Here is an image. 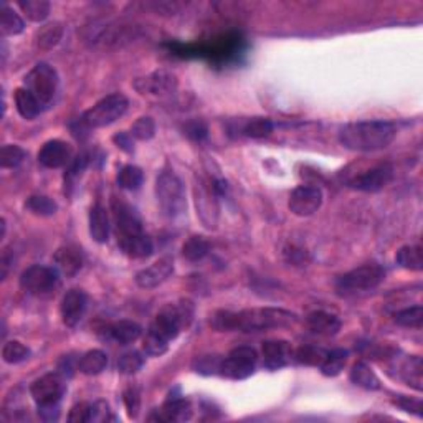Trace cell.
Listing matches in <instances>:
<instances>
[{
    "mask_svg": "<svg viewBox=\"0 0 423 423\" xmlns=\"http://www.w3.org/2000/svg\"><path fill=\"white\" fill-rule=\"evenodd\" d=\"M139 390L137 388H127L124 392V403H126V408H127V413H129V417H136L137 412H139Z\"/></svg>",
    "mask_w": 423,
    "mask_h": 423,
    "instance_id": "7dc6e473",
    "label": "cell"
},
{
    "mask_svg": "<svg viewBox=\"0 0 423 423\" xmlns=\"http://www.w3.org/2000/svg\"><path fill=\"white\" fill-rule=\"evenodd\" d=\"M172 273H174V260L170 257H164L157 260L156 263H152L151 267L141 270V272L136 274L134 279L139 288L151 289L164 283Z\"/></svg>",
    "mask_w": 423,
    "mask_h": 423,
    "instance_id": "9a60e30c",
    "label": "cell"
},
{
    "mask_svg": "<svg viewBox=\"0 0 423 423\" xmlns=\"http://www.w3.org/2000/svg\"><path fill=\"white\" fill-rule=\"evenodd\" d=\"M156 134V122L151 117H139L134 124H132L131 136H134L139 141H147Z\"/></svg>",
    "mask_w": 423,
    "mask_h": 423,
    "instance_id": "b9f144b4",
    "label": "cell"
},
{
    "mask_svg": "<svg viewBox=\"0 0 423 423\" xmlns=\"http://www.w3.org/2000/svg\"><path fill=\"white\" fill-rule=\"evenodd\" d=\"M25 28V22L22 21V17L11 8L8 6L2 7V17H0V30H2L4 37H16L21 35Z\"/></svg>",
    "mask_w": 423,
    "mask_h": 423,
    "instance_id": "f546056e",
    "label": "cell"
},
{
    "mask_svg": "<svg viewBox=\"0 0 423 423\" xmlns=\"http://www.w3.org/2000/svg\"><path fill=\"white\" fill-rule=\"evenodd\" d=\"M323 190L316 185H299L289 195L288 207L298 217H311L323 205Z\"/></svg>",
    "mask_w": 423,
    "mask_h": 423,
    "instance_id": "30bf717a",
    "label": "cell"
},
{
    "mask_svg": "<svg viewBox=\"0 0 423 423\" xmlns=\"http://www.w3.org/2000/svg\"><path fill=\"white\" fill-rule=\"evenodd\" d=\"M112 215H115V225H116V237H129V235H136L144 232L142 228V220L137 214L134 207L126 204L121 199H112Z\"/></svg>",
    "mask_w": 423,
    "mask_h": 423,
    "instance_id": "7c38bea8",
    "label": "cell"
},
{
    "mask_svg": "<svg viewBox=\"0 0 423 423\" xmlns=\"http://www.w3.org/2000/svg\"><path fill=\"white\" fill-rule=\"evenodd\" d=\"M90 413H91V403L81 402V403H78V405H75L71 408L68 420L76 422V423L90 422Z\"/></svg>",
    "mask_w": 423,
    "mask_h": 423,
    "instance_id": "bcb514c9",
    "label": "cell"
},
{
    "mask_svg": "<svg viewBox=\"0 0 423 423\" xmlns=\"http://www.w3.org/2000/svg\"><path fill=\"white\" fill-rule=\"evenodd\" d=\"M306 323L309 329L314 334H319V336H336L339 329H341L339 318L326 311H313L311 314H308Z\"/></svg>",
    "mask_w": 423,
    "mask_h": 423,
    "instance_id": "7402d4cb",
    "label": "cell"
},
{
    "mask_svg": "<svg viewBox=\"0 0 423 423\" xmlns=\"http://www.w3.org/2000/svg\"><path fill=\"white\" fill-rule=\"evenodd\" d=\"M393 319H395L398 326L418 329L422 328L423 324V308L420 304H417V306H412V308H405L402 309V311H397L393 314Z\"/></svg>",
    "mask_w": 423,
    "mask_h": 423,
    "instance_id": "8d00e7d4",
    "label": "cell"
},
{
    "mask_svg": "<svg viewBox=\"0 0 423 423\" xmlns=\"http://www.w3.org/2000/svg\"><path fill=\"white\" fill-rule=\"evenodd\" d=\"M383 278H386V270L381 265L367 263L339 277L336 282V291L341 296L372 291L383 282Z\"/></svg>",
    "mask_w": 423,
    "mask_h": 423,
    "instance_id": "5b68a950",
    "label": "cell"
},
{
    "mask_svg": "<svg viewBox=\"0 0 423 423\" xmlns=\"http://www.w3.org/2000/svg\"><path fill=\"white\" fill-rule=\"evenodd\" d=\"M129 106V101L121 93H112L108 95L91 106L85 115L80 117V126L86 129H98V127H106L116 122L120 117L124 116Z\"/></svg>",
    "mask_w": 423,
    "mask_h": 423,
    "instance_id": "277c9868",
    "label": "cell"
},
{
    "mask_svg": "<svg viewBox=\"0 0 423 423\" xmlns=\"http://www.w3.org/2000/svg\"><path fill=\"white\" fill-rule=\"evenodd\" d=\"M30 393L33 402L37 403L38 413L45 420H57L58 418V405H60L63 393H65V381L58 372H50L37 378L32 383Z\"/></svg>",
    "mask_w": 423,
    "mask_h": 423,
    "instance_id": "3957f363",
    "label": "cell"
},
{
    "mask_svg": "<svg viewBox=\"0 0 423 423\" xmlns=\"http://www.w3.org/2000/svg\"><path fill=\"white\" fill-rule=\"evenodd\" d=\"M55 263L62 273H65L66 277H73L83 267L81 250L75 247H62L55 253Z\"/></svg>",
    "mask_w": 423,
    "mask_h": 423,
    "instance_id": "cb8c5ba5",
    "label": "cell"
},
{
    "mask_svg": "<svg viewBox=\"0 0 423 423\" xmlns=\"http://www.w3.org/2000/svg\"><path fill=\"white\" fill-rule=\"evenodd\" d=\"M192 417V403L182 397H169L161 412L157 410V420L185 422Z\"/></svg>",
    "mask_w": 423,
    "mask_h": 423,
    "instance_id": "ffe728a7",
    "label": "cell"
},
{
    "mask_svg": "<svg viewBox=\"0 0 423 423\" xmlns=\"http://www.w3.org/2000/svg\"><path fill=\"white\" fill-rule=\"evenodd\" d=\"M210 252V245L204 237H190L182 247V255L187 262H200Z\"/></svg>",
    "mask_w": 423,
    "mask_h": 423,
    "instance_id": "4dcf8cb0",
    "label": "cell"
},
{
    "mask_svg": "<svg viewBox=\"0 0 423 423\" xmlns=\"http://www.w3.org/2000/svg\"><path fill=\"white\" fill-rule=\"evenodd\" d=\"M105 332L106 339H110V341L120 344V346H127V344L136 342L141 337L142 328L134 321H126L124 319V321L111 324Z\"/></svg>",
    "mask_w": 423,
    "mask_h": 423,
    "instance_id": "44dd1931",
    "label": "cell"
},
{
    "mask_svg": "<svg viewBox=\"0 0 423 423\" xmlns=\"http://www.w3.org/2000/svg\"><path fill=\"white\" fill-rule=\"evenodd\" d=\"M351 381L357 387L366 388V390H378L381 388V381H378L376 372L364 362L354 364L351 371Z\"/></svg>",
    "mask_w": 423,
    "mask_h": 423,
    "instance_id": "4316f807",
    "label": "cell"
},
{
    "mask_svg": "<svg viewBox=\"0 0 423 423\" xmlns=\"http://www.w3.org/2000/svg\"><path fill=\"white\" fill-rule=\"evenodd\" d=\"M324 356H326V352L321 351V349L306 346L296 352V361L306 364V366H321Z\"/></svg>",
    "mask_w": 423,
    "mask_h": 423,
    "instance_id": "7bdbcfd3",
    "label": "cell"
},
{
    "mask_svg": "<svg viewBox=\"0 0 423 423\" xmlns=\"http://www.w3.org/2000/svg\"><path fill=\"white\" fill-rule=\"evenodd\" d=\"M25 88L37 98L42 108L50 106L58 91V73L47 63H38L25 76Z\"/></svg>",
    "mask_w": 423,
    "mask_h": 423,
    "instance_id": "52a82bcc",
    "label": "cell"
},
{
    "mask_svg": "<svg viewBox=\"0 0 423 423\" xmlns=\"http://www.w3.org/2000/svg\"><path fill=\"white\" fill-rule=\"evenodd\" d=\"M220 364H222V359L215 356H205L197 361L195 369L197 372L200 373H215L217 371H220Z\"/></svg>",
    "mask_w": 423,
    "mask_h": 423,
    "instance_id": "ee69618b",
    "label": "cell"
},
{
    "mask_svg": "<svg viewBox=\"0 0 423 423\" xmlns=\"http://www.w3.org/2000/svg\"><path fill=\"white\" fill-rule=\"evenodd\" d=\"M144 182V174L137 166H124L117 172V184L121 189L126 190H137Z\"/></svg>",
    "mask_w": 423,
    "mask_h": 423,
    "instance_id": "1f68e13d",
    "label": "cell"
},
{
    "mask_svg": "<svg viewBox=\"0 0 423 423\" xmlns=\"http://www.w3.org/2000/svg\"><path fill=\"white\" fill-rule=\"evenodd\" d=\"M393 179V167L388 162L378 164L349 180V187L362 192H378Z\"/></svg>",
    "mask_w": 423,
    "mask_h": 423,
    "instance_id": "4fadbf2b",
    "label": "cell"
},
{
    "mask_svg": "<svg viewBox=\"0 0 423 423\" xmlns=\"http://www.w3.org/2000/svg\"><path fill=\"white\" fill-rule=\"evenodd\" d=\"M27 152L22 149L21 146L7 144L2 147V156H0V162H2L4 169H16L25 159Z\"/></svg>",
    "mask_w": 423,
    "mask_h": 423,
    "instance_id": "ab89813d",
    "label": "cell"
},
{
    "mask_svg": "<svg viewBox=\"0 0 423 423\" xmlns=\"http://www.w3.org/2000/svg\"><path fill=\"white\" fill-rule=\"evenodd\" d=\"M71 159V147L65 141L53 139L43 144L38 152V162L47 169H60Z\"/></svg>",
    "mask_w": 423,
    "mask_h": 423,
    "instance_id": "2e32d148",
    "label": "cell"
},
{
    "mask_svg": "<svg viewBox=\"0 0 423 423\" xmlns=\"http://www.w3.org/2000/svg\"><path fill=\"white\" fill-rule=\"evenodd\" d=\"M397 263L405 270H413V272H422L423 270V257L422 247L418 245H405L397 252Z\"/></svg>",
    "mask_w": 423,
    "mask_h": 423,
    "instance_id": "f1b7e54d",
    "label": "cell"
},
{
    "mask_svg": "<svg viewBox=\"0 0 423 423\" xmlns=\"http://www.w3.org/2000/svg\"><path fill=\"white\" fill-rule=\"evenodd\" d=\"M207 132H209L207 131V126L202 121H192L185 126V134L190 136L192 139H197V141L205 139Z\"/></svg>",
    "mask_w": 423,
    "mask_h": 423,
    "instance_id": "c3c4849f",
    "label": "cell"
},
{
    "mask_svg": "<svg viewBox=\"0 0 423 423\" xmlns=\"http://www.w3.org/2000/svg\"><path fill=\"white\" fill-rule=\"evenodd\" d=\"M112 141H115L117 147H121V149H124L127 152L132 151V139L126 134V132H120V134L112 137Z\"/></svg>",
    "mask_w": 423,
    "mask_h": 423,
    "instance_id": "f907efd6",
    "label": "cell"
},
{
    "mask_svg": "<svg viewBox=\"0 0 423 423\" xmlns=\"http://www.w3.org/2000/svg\"><path fill=\"white\" fill-rule=\"evenodd\" d=\"M156 195L162 212L169 219H177L187 209L185 189L174 172H162L156 182Z\"/></svg>",
    "mask_w": 423,
    "mask_h": 423,
    "instance_id": "8992f818",
    "label": "cell"
},
{
    "mask_svg": "<svg viewBox=\"0 0 423 423\" xmlns=\"http://www.w3.org/2000/svg\"><path fill=\"white\" fill-rule=\"evenodd\" d=\"M86 306L88 296L85 291H81V289H70V291H66L60 304L63 324L68 328H75L81 321L83 316H85Z\"/></svg>",
    "mask_w": 423,
    "mask_h": 423,
    "instance_id": "5bb4252c",
    "label": "cell"
},
{
    "mask_svg": "<svg viewBox=\"0 0 423 423\" xmlns=\"http://www.w3.org/2000/svg\"><path fill=\"white\" fill-rule=\"evenodd\" d=\"M63 35V27L60 23H50V25H45L42 28V32L38 33V47L43 48V50H50L60 42Z\"/></svg>",
    "mask_w": 423,
    "mask_h": 423,
    "instance_id": "60d3db41",
    "label": "cell"
},
{
    "mask_svg": "<svg viewBox=\"0 0 423 423\" xmlns=\"http://www.w3.org/2000/svg\"><path fill=\"white\" fill-rule=\"evenodd\" d=\"M32 356V351L21 341H8L2 349V359L7 364H21Z\"/></svg>",
    "mask_w": 423,
    "mask_h": 423,
    "instance_id": "74e56055",
    "label": "cell"
},
{
    "mask_svg": "<svg viewBox=\"0 0 423 423\" xmlns=\"http://www.w3.org/2000/svg\"><path fill=\"white\" fill-rule=\"evenodd\" d=\"M136 88L139 90L142 95L146 93H151V95L162 96V95H170V93L175 91L177 88V78L169 71H154L144 80H139L136 83Z\"/></svg>",
    "mask_w": 423,
    "mask_h": 423,
    "instance_id": "e0dca14e",
    "label": "cell"
},
{
    "mask_svg": "<svg viewBox=\"0 0 423 423\" xmlns=\"http://www.w3.org/2000/svg\"><path fill=\"white\" fill-rule=\"evenodd\" d=\"M243 134L252 139H262L273 132V122L268 117H253L248 120L243 126Z\"/></svg>",
    "mask_w": 423,
    "mask_h": 423,
    "instance_id": "e575fe53",
    "label": "cell"
},
{
    "mask_svg": "<svg viewBox=\"0 0 423 423\" xmlns=\"http://www.w3.org/2000/svg\"><path fill=\"white\" fill-rule=\"evenodd\" d=\"M13 101H16L18 115H21L23 120H35L42 112V105L25 86L17 88L16 93H13Z\"/></svg>",
    "mask_w": 423,
    "mask_h": 423,
    "instance_id": "d4e9b609",
    "label": "cell"
},
{
    "mask_svg": "<svg viewBox=\"0 0 423 423\" xmlns=\"http://www.w3.org/2000/svg\"><path fill=\"white\" fill-rule=\"evenodd\" d=\"M108 367V356L106 352L100 351V349H93L83 354L80 361H78V369L85 376H98Z\"/></svg>",
    "mask_w": 423,
    "mask_h": 423,
    "instance_id": "484cf974",
    "label": "cell"
},
{
    "mask_svg": "<svg viewBox=\"0 0 423 423\" xmlns=\"http://www.w3.org/2000/svg\"><path fill=\"white\" fill-rule=\"evenodd\" d=\"M18 6L23 11V13L33 22H43L50 16L52 6L47 0H21Z\"/></svg>",
    "mask_w": 423,
    "mask_h": 423,
    "instance_id": "d6a6232c",
    "label": "cell"
},
{
    "mask_svg": "<svg viewBox=\"0 0 423 423\" xmlns=\"http://www.w3.org/2000/svg\"><path fill=\"white\" fill-rule=\"evenodd\" d=\"M195 202L197 214L200 215V220L207 228L217 227L219 219V204H217V189L215 185H210L209 182L200 180L195 185Z\"/></svg>",
    "mask_w": 423,
    "mask_h": 423,
    "instance_id": "8fae6325",
    "label": "cell"
},
{
    "mask_svg": "<svg viewBox=\"0 0 423 423\" xmlns=\"http://www.w3.org/2000/svg\"><path fill=\"white\" fill-rule=\"evenodd\" d=\"M296 323V316L283 309H247V311L232 313L219 311L214 314L210 324L217 331H243L258 332L272 328H283Z\"/></svg>",
    "mask_w": 423,
    "mask_h": 423,
    "instance_id": "6da1fadb",
    "label": "cell"
},
{
    "mask_svg": "<svg viewBox=\"0 0 423 423\" xmlns=\"http://www.w3.org/2000/svg\"><path fill=\"white\" fill-rule=\"evenodd\" d=\"M142 366H144V357L137 351L122 354L120 361H117V371L124 373V376H132V373L139 372Z\"/></svg>",
    "mask_w": 423,
    "mask_h": 423,
    "instance_id": "f35d334b",
    "label": "cell"
},
{
    "mask_svg": "<svg viewBox=\"0 0 423 423\" xmlns=\"http://www.w3.org/2000/svg\"><path fill=\"white\" fill-rule=\"evenodd\" d=\"M395 403L408 413H415V415H418V417L422 415V402L420 400H413V398H410V397L402 395L400 398H397Z\"/></svg>",
    "mask_w": 423,
    "mask_h": 423,
    "instance_id": "681fc988",
    "label": "cell"
},
{
    "mask_svg": "<svg viewBox=\"0 0 423 423\" xmlns=\"http://www.w3.org/2000/svg\"><path fill=\"white\" fill-rule=\"evenodd\" d=\"M291 357V346L286 341H268L263 344V366L268 371H278L288 366Z\"/></svg>",
    "mask_w": 423,
    "mask_h": 423,
    "instance_id": "ac0fdd59",
    "label": "cell"
},
{
    "mask_svg": "<svg viewBox=\"0 0 423 423\" xmlns=\"http://www.w3.org/2000/svg\"><path fill=\"white\" fill-rule=\"evenodd\" d=\"M117 245H120L121 252L131 258H147L154 252L152 240L144 232L117 238Z\"/></svg>",
    "mask_w": 423,
    "mask_h": 423,
    "instance_id": "d6986e66",
    "label": "cell"
},
{
    "mask_svg": "<svg viewBox=\"0 0 423 423\" xmlns=\"http://www.w3.org/2000/svg\"><path fill=\"white\" fill-rule=\"evenodd\" d=\"M60 283V274L57 268L45 265H32L21 277V286L32 296H47L53 293Z\"/></svg>",
    "mask_w": 423,
    "mask_h": 423,
    "instance_id": "ba28073f",
    "label": "cell"
},
{
    "mask_svg": "<svg viewBox=\"0 0 423 423\" xmlns=\"http://www.w3.org/2000/svg\"><path fill=\"white\" fill-rule=\"evenodd\" d=\"M402 377L405 378L408 386H412L415 390H422V359L415 356L407 359V362L402 367Z\"/></svg>",
    "mask_w": 423,
    "mask_h": 423,
    "instance_id": "d590c367",
    "label": "cell"
},
{
    "mask_svg": "<svg viewBox=\"0 0 423 423\" xmlns=\"http://www.w3.org/2000/svg\"><path fill=\"white\" fill-rule=\"evenodd\" d=\"M258 354L253 347H237L228 352V356L222 359L220 364V373L232 381H243L253 376L255 369H257Z\"/></svg>",
    "mask_w": 423,
    "mask_h": 423,
    "instance_id": "9c48e42d",
    "label": "cell"
},
{
    "mask_svg": "<svg viewBox=\"0 0 423 423\" xmlns=\"http://www.w3.org/2000/svg\"><path fill=\"white\" fill-rule=\"evenodd\" d=\"M349 359V352L344 349H334L331 352H326L321 362V372L326 377H336L344 371Z\"/></svg>",
    "mask_w": 423,
    "mask_h": 423,
    "instance_id": "83f0119b",
    "label": "cell"
},
{
    "mask_svg": "<svg viewBox=\"0 0 423 423\" xmlns=\"http://www.w3.org/2000/svg\"><path fill=\"white\" fill-rule=\"evenodd\" d=\"M90 235L96 243H106L110 238V217L101 204H96L90 212Z\"/></svg>",
    "mask_w": 423,
    "mask_h": 423,
    "instance_id": "603a6c76",
    "label": "cell"
},
{
    "mask_svg": "<svg viewBox=\"0 0 423 423\" xmlns=\"http://www.w3.org/2000/svg\"><path fill=\"white\" fill-rule=\"evenodd\" d=\"M25 207L32 214L40 215V217H52V215L57 214L58 205L55 200H52L50 197L47 195H32L28 197L25 202Z\"/></svg>",
    "mask_w": 423,
    "mask_h": 423,
    "instance_id": "836d02e7",
    "label": "cell"
},
{
    "mask_svg": "<svg viewBox=\"0 0 423 423\" xmlns=\"http://www.w3.org/2000/svg\"><path fill=\"white\" fill-rule=\"evenodd\" d=\"M111 420V410L110 405L106 402H95L91 403V413H90V422H108Z\"/></svg>",
    "mask_w": 423,
    "mask_h": 423,
    "instance_id": "f6af8a7d",
    "label": "cell"
},
{
    "mask_svg": "<svg viewBox=\"0 0 423 423\" xmlns=\"http://www.w3.org/2000/svg\"><path fill=\"white\" fill-rule=\"evenodd\" d=\"M395 136L397 127L390 121H359L341 127L339 142L349 151L373 152L386 149Z\"/></svg>",
    "mask_w": 423,
    "mask_h": 423,
    "instance_id": "7a4b0ae2",
    "label": "cell"
}]
</instances>
